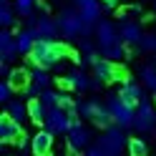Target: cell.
<instances>
[{"label": "cell", "mask_w": 156, "mask_h": 156, "mask_svg": "<svg viewBox=\"0 0 156 156\" xmlns=\"http://www.w3.org/2000/svg\"><path fill=\"white\" fill-rule=\"evenodd\" d=\"M55 23H58V30H61L63 38H76V35L86 38V35L93 30V25H91V23H86L76 8H68V10H63L61 18H58Z\"/></svg>", "instance_id": "1"}, {"label": "cell", "mask_w": 156, "mask_h": 156, "mask_svg": "<svg viewBox=\"0 0 156 156\" xmlns=\"http://www.w3.org/2000/svg\"><path fill=\"white\" fill-rule=\"evenodd\" d=\"M68 53V48L63 43H51V41H38L35 48L30 51V63L35 66H41V68H48V66H53L55 61H61V58Z\"/></svg>", "instance_id": "2"}, {"label": "cell", "mask_w": 156, "mask_h": 156, "mask_svg": "<svg viewBox=\"0 0 156 156\" xmlns=\"http://www.w3.org/2000/svg\"><path fill=\"white\" fill-rule=\"evenodd\" d=\"M78 113L86 116V119H91L96 126H101V129H111V123H113V116L108 111V106H101V101H83V103H78Z\"/></svg>", "instance_id": "3"}, {"label": "cell", "mask_w": 156, "mask_h": 156, "mask_svg": "<svg viewBox=\"0 0 156 156\" xmlns=\"http://www.w3.org/2000/svg\"><path fill=\"white\" fill-rule=\"evenodd\" d=\"M108 111L113 116V123H119L121 129H129V126H133V119H136V108L133 106H129L121 96H111L108 98Z\"/></svg>", "instance_id": "4"}, {"label": "cell", "mask_w": 156, "mask_h": 156, "mask_svg": "<svg viewBox=\"0 0 156 156\" xmlns=\"http://www.w3.org/2000/svg\"><path fill=\"white\" fill-rule=\"evenodd\" d=\"M98 149L106 154V156H121L123 146H126V136H123V129H106V133L98 139Z\"/></svg>", "instance_id": "5"}, {"label": "cell", "mask_w": 156, "mask_h": 156, "mask_svg": "<svg viewBox=\"0 0 156 156\" xmlns=\"http://www.w3.org/2000/svg\"><path fill=\"white\" fill-rule=\"evenodd\" d=\"M93 73L98 78L101 83H111V81H126V73L121 71L119 66L108 58H98V61L93 63Z\"/></svg>", "instance_id": "6"}, {"label": "cell", "mask_w": 156, "mask_h": 156, "mask_svg": "<svg viewBox=\"0 0 156 156\" xmlns=\"http://www.w3.org/2000/svg\"><path fill=\"white\" fill-rule=\"evenodd\" d=\"M154 126H156V111H154V106L144 98L139 106H136L133 129H139L141 133H149V131H154Z\"/></svg>", "instance_id": "7"}, {"label": "cell", "mask_w": 156, "mask_h": 156, "mask_svg": "<svg viewBox=\"0 0 156 156\" xmlns=\"http://www.w3.org/2000/svg\"><path fill=\"white\" fill-rule=\"evenodd\" d=\"M96 38H98V48H101V53H106L108 48H113V45L123 43L121 33L116 30V28H113L108 20H101L98 25H96Z\"/></svg>", "instance_id": "8"}, {"label": "cell", "mask_w": 156, "mask_h": 156, "mask_svg": "<svg viewBox=\"0 0 156 156\" xmlns=\"http://www.w3.org/2000/svg\"><path fill=\"white\" fill-rule=\"evenodd\" d=\"M73 126V116L66 113L63 108H51V113H48L45 119V131L51 133H68Z\"/></svg>", "instance_id": "9"}, {"label": "cell", "mask_w": 156, "mask_h": 156, "mask_svg": "<svg viewBox=\"0 0 156 156\" xmlns=\"http://www.w3.org/2000/svg\"><path fill=\"white\" fill-rule=\"evenodd\" d=\"M88 141H91L88 129H86V126H83V123L73 116V126H71V131H68V149L76 154V151L86 149V144H88Z\"/></svg>", "instance_id": "10"}, {"label": "cell", "mask_w": 156, "mask_h": 156, "mask_svg": "<svg viewBox=\"0 0 156 156\" xmlns=\"http://www.w3.org/2000/svg\"><path fill=\"white\" fill-rule=\"evenodd\" d=\"M73 5H76V10L81 13V18L86 23H91V25L98 20V15L103 10V8L98 5V0H73Z\"/></svg>", "instance_id": "11"}, {"label": "cell", "mask_w": 156, "mask_h": 156, "mask_svg": "<svg viewBox=\"0 0 156 156\" xmlns=\"http://www.w3.org/2000/svg\"><path fill=\"white\" fill-rule=\"evenodd\" d=\"M23 136V129H20V123L13 121L10 116H3L0 119V141H5V144H10V141H18Z\"/></svg>", "instance_id": "12"}, {"label": "cell", "mask_w": 156, "mask_h": 156, "mask_svg": "<svg viewBox=\"0 0 156 156\" xmlns=\"http://www.w3.org/2000/svg\"><path fill=\"white\" fill-rule=\"evenodd\" d=\"M121 98L126 101V103H129V106H133V108H136V106H139L144 98H146V96L141 93V86L139 83H136V81H129V78H126V81H123V86H121Z\"/></svg>", "instance_id": "13"}, {"label": "cell", "mask_w": 156, "mask_h": 156, "mask_svg": "<svg viewBox=\"0 0 156 156\" xmlns=\"http://www.w3.org/2000/svg\"><path fill=\"white\" fill-rule=\"evenodd\" d=\"M30 149H33V156H48L53 149V133L51 131H41L33 136L30 141Z\"/></svg>", "instance_id": "14"}, {"label": "cell", "mask_w": 156, "mask_h": 156, "mask_svg": "<svg viewBox=\"0 0 156 156\" xmlns=\"http://www.w3.org/2000/svg\"><path fill=\"white\" fill-rule=\"evenodd\" d=\"M58 33H61V30H58V23L51 20V18H41L38 25H35V38H38V41H51L53 43Z\"/></svg>", "instance_id": "15"}, {"label": "cell", "mask_w": 156, "mask_h": 156, "mask_svg": "<svg viewBox=\"0 0 156 156\" xmlns=\"http://www.w3.org/2000/svg\"><path fill=\"white\" fill-rule=\"evenodd\" d=\"M58 83H61L63 88H68V91H91V81L81 71H73L71 76H66L63 81H58Z\"/></svg>", "instance_id": "16"}, {"label": "cell", "mask_w": 156, "mask_h": 156, "mask_svg": "<svg viewBox=\"0 0 156 156\" xmlns=\"http://www.w3.org/2000/svg\"><path fill=\"white\" fill-rule=\"evenodd\" d=\"M15 55H18L15 38L10 35V30H3L0 33V58H3V61H13Z\"/></svg>", "instance_id": "17"}, {"label": "cell", "mask_w": 156, "mask_h": 156, "mask_svg": "<svg viewBox=\"0 0 156 156\" xmlns=\"http://www.w3.org/2000/svg\"><path fill=\"white\" fill-rule=\"evenodd\" d=\"M8 83L13 86V91H25L28 86H30V73L23 71V68H13L10 73H8Z\"/></svg>", "instance_id": "18"}, {"label": "cell", "mask_w": 156, "mask_h": 156, "mask_svg": "<svg viewBox=\"0 0 156 156\" xmlns=\"http://www.w3.org/2000/svg\"><path fill=\"white\" fill-rule=\"evenodd\" d=\"M119 33H121V38H123V43H131V45H139V43L144 41L139 23H123Z\"/></svg>", "instance_id": "19"}, {"label": "cell", "mask_w": 156, "mask_h": 156, "mask_svg": "<svg viewBox=\"0 0 156 156\" xmlns=\"http://www.w3.org/2000/svg\"><path fill=\"white\" fill-rule=\"evenodd\" d=\"M28 113H30V121H33V123H45L51 108H48L41 98H33L30 103H28Z\"/></svg>", "instance_id": "20"}, {"label": "cell", "mask_w": 156, "mask_h": 156, "mask_svg": "<svg viewBox=\"0 0 156 156\" xmlns=\"http://www.w3.org/2000/svg\"><path fill=\"white\" fill-rule=\"evenodd\" d=\"M5 113L10 116L13 121H18V123H23V119H25V116H30V113H28V106H23L20 101H8Z\"/></svg>", "instance_id": "21"}, {"label": "cell", "mask_w": 156, "mask_h": 156, "mask_svg": "<svg viewBox=\"0 0 156 156\" xmlns=\"http://www.w3.org/2000/svg\"><path fill=\"white\" fill-rule=\"evenodd\" d=\"M141 83L151 93H156V66H144L141 68Z\"/></svg>", "instance_id": "22"}, {"label": "cell", "mask_w": 156, "mask_h": 156, "mask_svg": "<svg viewBox=\"0 0 156 156\" xmlns=\"http://www.w3.org/2000/svg\"><path fill=\"white\" fill-rule=\"evenodd\" d=\"M15 13L18 15H23V18H28V15H33V8H35V0H15Z\"/></svg>", "instance_id": "23"}, {"label": "cell", "mask_w": 156, "mask_h": 156, "mask_svg": "<svg viewBox=\"0 0 156 156\" xmlns=\"http://www.w3.org/2000/svg\"><path fill=\"white\" fill-rule=\"evenodd\" d=\"M129 154L131 156H146L149 154V146H146V141H141V139H131L129 141Z\"/></svg>", "instance_id": "24"}, {"label": "cell", "mask_w": 156, "mask_h": 156, "mask_svg": "<svg viewBox=\"0 0 156 156\" xmlns=\"http://www.w3.org/2000/svg\"><path fill=\"white\" fill-rule=\"evenodd\" d=\"M41 101L48 106V108H58V101H61V93H55V91H51V88H45L43 93H41Z\"/></svg>", "instance_id": "25"}, {"label": "cell", "mask_w": 156, "mask_h": 156, "mask_svg": "<svg viewBox=\"0 0 156 156\" xmlns=\"http://www.w3.org/2000/svg\"><path fill=\"white\" fill-rule=\"evenodd\" d=\"M81 53H83V58L88 63H96L98 61V55H96V45L91 43V41H81Z\"/></svg>", "instance_id": "26"}, {"label": "cell", "mask_w": 156, "mask_h": 156, "mask_svg": "<svg viewBox=\"0 0 156 156\" xmlns=\"http://www.w3.org/2000/svg\"><path fill=\"white\" fill-rule=\"evenodd\" d=\"M58 108H63L66 113H71V116H73V113L78 111V103H76V101L71 98V96H66V93H61V101H58Z\"/></svg>", "instance_id": "27"}, {"label": "cell", "mask_w": 156, "mask_h": 156, "mask_svg": "<svg viewBox=\"0 0 156 156\" xmlns=\"http://www.w3.org/2000/svg\"><path fill=\"white\" fill-rule=\"evenodd\" d=\"M30 81H33L35 86H41V88L45 91V88H48V83H51V76H48L45 71H33V73H30Z\"/></svg>", "instance_id": "28"}, {"label": "cell", "mask_w": 156, "mask_h": 156, "mask_svg": "<svg viewBox=\"0 0 156 156\" xmlns=\"http://www.w3.org/2000/svg\"><path fill=\"white\" fill-rule=\"evenodd\" d=\"M139 45H141V51L156 55V35H144V41H141Z\"/></svg>", "instance_id": "29"}, {"label": "cell", "mask_w": 156, "mask_h": 156, "mask_svg": "<svg viewBox=\"0 0 156 156\" xmlns=\"http://www.w3.org/2000/svg\"><path fill=\"white\" fill-rule=\"evenodd\" d=\"M10 93H13V86H10V83H8V81L0 83V101L8 103V101H10Z\"/></svg>", "instance_id": "30"}, {"label": "cell", "mask_w": 156, "mask_h": 156, "mask_svg": "<svg viewBox=\"0 0 156 156\" xmlns=\"http://www.w3.org/2000/svg\"><path fill=\"white\" fill-rule=\"evenodd\" d=\"M86 156H106V154L98 149V146H96V149H88V154H86Z\"/></svg>", "instance_id": "31"}, {"label": "cell", "mask_w": 156, "mask_h": 156, "mask_svg": "<svg viewBox=\"0 0 156 156\" xmlns=\"http://www.w3.org/2000/svg\"><path fill=\"white\" fill-rule=\"evenodd\" d=\"M113 8H116V3H103V13H111Z\"/></svg>", "instance_id": "32"}, {"label": "cell", "mask_w": 156, "mask_h": 156, "mask_svg": "<svg viewBox=\"0 0 156 156\" xmlns=\"http://www.w3.org/2000/svg\"><path fill=\"white\" fill-rule=\"evenodd\" d=\"M103 3H116V0H103Z\"/></svg>", "instance_id": "33"}, {"label": "cell", "mask_w": 156, "mask_h": 156, "mask_svg": "<svg viewBox=\"0 0 156 156\" xmlns=\"http://www.w3.org/2000/svg\"><path fill=\"white\" fill-rule=\"evenodd\" d=\"M154 8H156V0H154Z\"/></svg>", "instance_id": "34"}]
</instances>
